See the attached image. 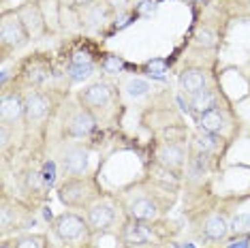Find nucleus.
Wrapping results in <instances>:
<instances>
[{"instance_id": "nucleus-11", "label": "nucleus", "mask_w": 250, "mask_h": 248, "mask_svg": "<svg viewBox=\"0 0 250 248\" xmlns=\"http://www.w3.org/2000/svg\"><path fill=\"white\" fill-rule=\"evenodd\" d=\"M73 13H75V18H77L79 28H82V30L96 32V30H101V28L105 26L107 20H109L111 7H109V2H107V0H94L92 4H88V7H83V9L73 11Z\"/></svg>"}, {"instance_id": "nucleus-13", "label": "nucleus", "mask_w": 250, "mask_h": 248, "mask_svg": "<svg viewBox=\"0 0 250 248\" xmlns=\"http://www.w3.org/2000/svg\"><path fill=\"white\" fill-rule=\"evenodd\" d=\"M26 94V118L24 122L28 126H39L47 120L52 114V99L43 90H28Z\"/></svg>"}, {"instance_id": "nucleus-1", "label": "nucleus", "mask_w": 250, "mask_h": 248, "mask_svg": "<svg viewBox=\"0 0 250 248\" xmlns=\"http://www.w3.org/2000/svg\"><path fill=\"white\" fill-rule=\"evenodd\" d=\"M58 199L60 204L73 210H86L101 199V188L94 178L90 176H77V178H66L58 186Z\"/></svg>"}, {"instance_id": "nucleus-14", "label": "nucleus", "mask_w": 250, "mask_h": 248, "mask_svg": "<svg viewBox=\"0 0 250 248\" xmlns=\"http://www.w3.org/2000/svg\"><path fill=\"white\" fill-rule=\"evenodd\" d=\"M15 11H18L20 20L24 21V26H26V30H28V35H30L32 41L45 37L49 32L47 24H45V15H43V11H41V7H39L37 0H28V2L20 4Z\"/></svg>"}, {"instance_id": "nucleus-12", "label": "nucleus", "mask_w": 250, "mask_h": 248, "mask_svg": "<svg viewBox=\"0 0 250 248\" xmlns=\"http://www.w3.org/2000/svg\"><path fill=\"white\" fill-rule=\"evenodd\" d=\"M60 169L66 178H77L86 176L90 167V152L83 145H69L60 152Z\"/></svg>"}, {"instance_id": "nucleus-7", "label": "nucleus", "mask_w": 250, "mask_h": 248, "mask_svg": "<svg viewBox=\"0 0 250 248\" xmlns=\"http://www.w3.org/2000/svg\"><path fill=\"white\" fill-rule=\"evenodd\" d=\"M116 218L118 207L113 206V201L103 199V197L99 201H94L90 207H86V221L92 233H107L116 225Z\"/></svg>"}, {"instance_id": "nucleus-15", "label": "nucleus", "mask_w": 250, "mask_h": 248, "mask_svg": "<svg viewBox=\"0 0 250 248\" xmlns=\"http://www.w3.org/2000/svg\"><path fill=\"white\" fill-rule=\"evenodd\" d=\"M30 214L15 201L9 199V195L2 197V210H0V227H2V235L11 233L15 229H26L30 225Z\"/></svg>"}, {"instance_id": "nucleus-34", "label": "nucleus", "mask_w": 250, "mask_h": 248, "mask_svg": "<svg viewBox=\"0 0 250 248\" xmlns=\"http://www.w3.org/2000/svg\"><path fill=\"white\" fill-rule=\"evenodd\" d=\"M244 7H246V11L250 13V0H244Z\"/></svg>"}, {"instance_id": "nucleus-4", "label": "nucleus", "mask_w": 250, "mask_h": 248, "mask_svg": "<svg viewBox=\"0 0 250 248\" xmlns=\"http://www.w3.org/2000/svg\"><path fill=\"white\" fill-rule=\"evenodd\" d=\"M77 103H82L99 122V114L105 116L116 105V88L107 82H94L77 92Z\"/></svg>"}, {"instance_id": "nucleus-5", "label": "nucleus", "mask_w": 250, "mask_h": 248, "mask_svg": "<svg viewBox=\"0 0 250 248\" xmlns=\"http://www.w3.org/2000/svg\"><path fill=\"white\" fill-rule=\"evenodd\" d=\"M96 128V118L82 103H73L64 107L62 114V133L71 139H83L92 135Z\"/></svg>"}, {"instance_id": "nucleus-28", "label": "nucleus", "mask_w": 250, "mask_h": 248, "mask_svg": "<svg viewBox=\"0 0 250 248\" xmlns=\"http://www.w3.org/2000/svg\"><path fill=\"white\" fill-rule=\"evenodd\" d=\"M124 90H126V94L130 99H141L150 92V83L146 80H141V77H133V80H128L124 83Z\"/></svg>"}, {"instance_id": "nucleus-10", "label": "nucleus", "mask_w": 250, "mask_h": 248, "mask_svg": "<svg viewBox=\"0 0 250 248\" xmlns=\"http://www.w3.org/2000/svg\"><path fill=\"white\" fill-rule=\"evenodd\" d=\"M156 240V233L152 229V223L135 221L126 218L120 227V242L124 248H135V246H150Z\"/></svg>"}, {"instance_id": "nucleus-19", "label": "nucleus", "mask_w": 250, "mask_h": 248, "mask_svg": "<svg viewBox=\"0 0 250 248\" xmlns=\"http://www.w3.org/2000/svg\"><path fill=\"white\" fill-rule=\"evenodd\" d=\"M197 122L201 131L216 133V135H223L229 128V116H227L225 107H220V105H216L212 109L203 111L201 116H197Z\"/></svg>"}, {"instance_id": "nucleus-17", "label": "nucleus", "mask_w": 250, "mask_h": 248, "mask_svg": "<svg viewBox=\"0 0 250 248\" xmlns=\"http://www.w3.org/2000/svg\"><path fill=\"white\" fill-rule=\"evenodd\" d=\"M190 148L203 152V154L214 156V159H218V156L225 152V137L223 135L208 133V131H201V128H199V131L192 135Z\"/></svg>"}, {"instance_id": "nucleus-2", "label": "nucleus", "mask_w": 250, "mask_h": 248, "mask_svg": "<svg viewBox=\"0 0 250 248\" xmlns=\"http://www.w3.org/2000/svg\"><path fill=\"white\" fill-rule=\"evenodd\" d=\"M32 39L28 35L24 21L20 20L15 9H4L0 13V52H2V60L9 54H15L24 49Z\"/></svg>"}, {"instance_id": "nucleus-22", "label": "nucleus", "mask_w": 250, "mask_h": 248, "mask_svg": "<svg viewBox=\"0 0 250 248\" xmlns=\"http://www.w3.org/2000/svg\"><path fill=\"white\" fill-rule=\"evenodd\" d=\"M39 7H41L43 15H45V24H47L49 32H58L62 26V2L60 0H37Z\"/></svg>"}, {"instance_id": "nucleus-27", "label": "nucleus", "mask_w": 250, "mask_h": 248, "mask_svg": "<svg viewBox=\"0 0 250 248\" xmlns=\"http://www.w3.org/2000/svg\"><path fill=\"white\" fill-rule=\"evenodd\" d=\"M13 248H47V238L41 233H26L13 240Z\"/></svg>"}, {"instance_id": "nucleus-18", "label": "nucleus", "mask_w": 250, "mask_h": 248, "mask_svg": "<svg viewBox=\"0 0 250 248\" xmlns=\"http://www.w3.org/2000/svg\"><path fill=\"white\" fill-rule=\"evenodd\" d=\"M229 233H231V229H229V221H227L225 214L212 212L201 221V235L209 242H220Z\"/></svg>"}, {"instance_id": "nucleus-16", "label": "nucleus", "mask_w": 250, "mask_h": 248, "mask_svg": "<svg viewBox=\"0 0 250 248\" xmlns=\"http://www.w3.org/2000/svg\"><path fill=\"white\" fill-rule=\"evenodd\" d=\"M178 88L182 94L186 97H195V94L203 92L206 88H209V75L208 71L197 69V66H190V69H184L180 73V80H178Z\"/></svg>"}, {"instance_id": "nucleus-3", "label": "nucleus", "mask_w": 250, "mask_h": 248, "mask_svg": "<svg viewBox=\"0 0 250 248\" xmlns=\"http://www.w3.org/2000/svg\"><path fill=\"white\" fill-rule=\"evenodd\" d=\"M163 212L165 210H163L161 199L150 188L135 190L133 195H128L124 199V214H126V218H135V221H144V223H156L163 216Z\"/></svg>"}, {"instance_id": "nucleus-29", "label": "nucleus", "mask_w": 250, "mask_h": 248, "mask_svg": "<svg viewBox=\"0 0 250 248\" xmlns=\"http://www.w3.org/2000/svg\"><path fill=\"white\" fill-rule=\"evenodd\" d=\"M122 64H124V62H122L120 58H118V56L109 54V56H107V58L103 60V64H101V66H103V69H105L107 73H118V71L122 69Z\"/></svg>"}, {"instance_id": "nucleus-32", "label": "nucleus", "mask_w": 250, "mask_h": 248, "mask_svg": "<svg viewBox=\"0 0 250 248\" xmlns=\"http://www.w3.org/2000/svg\"><path fill=\"white\" fill-rule=\"evenodd\" d=\"M231 248H248V240L246 238H240L237 242H233Z\"/></svg>"}, {"instance_id": "nucleus-26", "label": "nucleus", "mask_w": 250, "mask_h": 248, "mask_svg": "<svg viewBox=\"0 0 250 248\" xmlns=\"http://www.w3.org/2000/svg\"><path fill=\"white\" fill-rule=\"evenodd\" d=\"M229 229H231L233 235H237V238H246V235H250V214L248 212L235 214V216L229 221Z\"/></svg>"}, {"instance_id": "nucleus-20", "label": "nucleus", "mask_w": 250, "mask_h": 248, "mask_svg": "<svg viewBox=\"0 0 250 248\" xmlns=\"http://www.w3.org/2000/svg\"><path fill=\"white\" fill-rule=\"evenodd\" d=\"M49 77H52V66L39 58L30 60L24 69V82H26L28 90H39Z\"/></svg>"}, {"instance_id": "nucleus-24", "label": "nucleus", "mask_w": 250, "mask_h": 248, "mask_svg": "<svg viewBox=\"0 0 250 248\" xmlns=\"http://www.w3.org/2000/svg\"><path fill=\"white\" fill-rule=\"evenodd\" d=\"M216 105H218V94H216L214 88H206L203 92H199V94H195V97L188 99V109L195 111L197 116H201L203 111L212 109V107H216Z\"/></svg>"}, {"instance_id": "nucleus-25", "label": "nucleus", "mask_w": 250, "mask_h": 248, "mask_svg": "<svg viewBox=\"0 0 250 248\" xmlns=\"http://www.w3.org/2000/svg\"><path fill=\"white\" fill-rule=\"evenodd\" d=\"M192 45H197V47H201V49L218 47V32L208 24H199L195 28V32H192Z\"/></svg>"}, {"instance_id": "nucleus-8", "label": "nucleus", "mask_w": 250, "mask_h": 248, "mask_svg": "<svg viewBox=\"0 0 250 248\" xmlns=\"http://www.w3.org/2000/svg\"><path fill=\"white\" fill-rule=\"evenodd\" d=\"M156 163L165 169L173 173H182V169L188 163V148H186L182 142H175V139H169V142L158 144L156 148Z\"/></svg>"}, {"instance_id": "nucleus-6", "label": "nucleus", "mask_w": 250, "mask_h": 248, "mask_svg": "<svg viewBox=\"0 0 250 248\" xmlns=\"http://www.w3.org/2000/svg\"><path fill=\"white\" fill-rule=\"evenodd\" d=\"M54 233L62 244H82L86 242L92 231L86 221V216H79L75 212H64L54 221Z\"/></svg>"}, {"instance_id": "nucleus-33", "label": "nucleus", "mask_w": 250, "mask_h": 248, "mask_svg": "<svg viewBox=\"0 0 250 248\" xmlns=\"http://www.w3.org/2000/svg\"><path fill=\"white\" fill-rule=\"evenodd\" d=\"M2 248H13V242H2Z\"/></svg>"}, {"instance_id": "nucleus-23", "label": "nucleus", "mask_w": 250, "mask_h": 248, "mask_svg": "<svg viewBox=\"0 0 250 248\" xmlns=\"http://www.w3.org/2000/svg\"><path fill=\"white\" fill-rule=\"evenodd\" d=\"M24 188L30 197H37V199H45V193L49 190L47 182H45L41 169H28L24 176Z\"/></svg>"}, {"instance_id": "nucleus-9", "label": "nucleus", "mask_w": 250, "mask_h": 248, "mask_svg": "<svg viewBox=\"0 0 250 248\" xmlns=\"http://www.w3.org/2000/svg\"><path fill=\"white\" fill-rule=\"evenodd\" d=\"M26 118V94L20 90H2L0 97V124L15 126Z\"/></svg>"}, {"instance_id": "nucleus-30", "label": "nucleus", "mask_w": 250, "mask_h": 248, "mask_svg": "<svg viewBox=\"0 0 250 248\" xmlns=\"http://www.w3.org/2000/svg\"><path fill=\"white\" fill-rule=\"evenodd\" d=\"M41 173H43V178H45V182H47V186L52 188V186L56 184V163L54 161H47L43 165Z\"/></svg>"}, {"instance_id": "nucleus-31", "label": "nucleus", "mask_w": 250, "mask_h": 248, "mask_svg": "<svg viewBox=\"0 0 250 248\" xmlns=\"http://www.w3.org/2000/svg\"><path fill=\"white\" fill-rule=\"evenodd\" d=\"M62 7L64 9H71V11H77V9H83L88 4H92L94 0H60Z\"/></svg>"}, {"instance_id": "nucleus-35", "label": "nucleus", "mask_w": 250, "mask_h": 248, "mask_svg": "<svg viewBox=\"0 0 250 248\" xmlns=\"http://www.w3.org/2000/svg\"><path fill=\"white\" fill-rule=\"evenodd\" d=\"M135 248H158V246H154V244H150V246H135Z\"/></svg>"}, {"instance_id": "nucleus-21", "label": "nucleus", "mask_w": 250, "mask_h": 248, "mask_svg": "<svg viewBox=\"0 0 250 248\" xmlns=\"http://www.w3.org/2000/svg\"><path fill=\"white\" fill-rule=\"evenodd\" d=\"M92 73H94V60L90 58V54H86V52H77L71 58L69 66H66V75H69V80L75 82V83L88 80Z\"/></svg>"}]
</instances>
